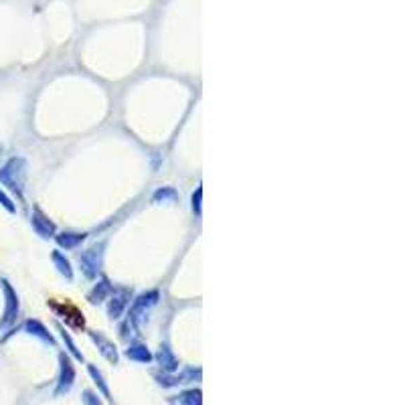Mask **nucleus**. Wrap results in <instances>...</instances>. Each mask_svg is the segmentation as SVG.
Masks as SVG:
<instances>
[{
    "mask_svg": "<svg viewBox=\"0 0 405 405\" xmlns=\"http://www.w3.org/2000/svg\"><path fill=\"white\" fill-rule=\"evenodd\" d=\"M25 180H27V160L22 157H13L0 168V182L17 194H22Z\"/></svg>",
    "mask_w": 405,
    "mask_h": 405,
    "instance_id": "1",
    "label": "nucleus"
},
{
    "mask_svg": "<svg viewBox=\"0 0 405 405\" xmlns=\"http://www.w3.org/2000/svg\"><path fill=\"white\" fill-rule=\"evenodd\" d=\"M104 247H106L104 244L91 247V249H88V251H84V253H81V258H79L81 270H84L86 278H89V280L98 278V274H100V270H102V262H104Z\"/></svg>",
    "mask_w": 405,
    "mask_h": 405,
    "instance_id": "2",
    "label": "nucleus"
},
{
    "mask_svg": "<svg viewBox=\"0 0 405 405\" xmlns=\"http://www.w3.org/2000/svg\"><path fill=\"white\" fill-rule=\"evenodd\" d=\"M159 300V290H148V292L140 294L138 298L132 302V306H130V320H132V322H138L142 317H146V312H148L152 306H157Z\"/></svg>",
    "mask_w": 405,
    "mask_h": 405,
    "instance_id": "3",
    "label": "nucleus"
},
{
    "mask_svg": "<svg viewBox=\"0 0 405 405\" xmlns=\"http://www.w3.org/2000/svg\"><path fill=\"white\" fill-rule=\"evenodd\" d=\"M2 290H4V317L0 320V326H8V324H13L18 317V296L17 292L13 290V286L6 282V280H2Z\"/></svg>",
    "mask_w": 405,
    "mask_h": 405,
    "instance_id": "4",
    "label": "nucleus"
},
{
    "mask_svg": "<svg viewBox=\"0 0 405 405\" xmlns=\"http://www.w3.org/2000/svg\"><path fill=\"white\" fill-rule=\"evenodd\" d=\"M130 304V290L126 288H118L112 290L109 294V302H107V317L109 318H120L126 310V306Z\"/></svg>",
    "mask_w": 405,
    "mask_h": 405,
    "instance_id": "5",
    "label": "nucleus"
},
{
    "mask_svg": "<svg viewBox=\"0 0 405 405\" xmlns=\"http://www.w3.org/2000/svg\"><path fill=\"white\" fill-rule=\"evenodd\" d=\"M31 223H33V230H35L36 235H41V237H45V239L55 235V223L45 215V213L41 211V209H35V211H33Z\"/></svg>",
    "mask_w": 405,
    "mask_h": 405,
    "instance_id": "6",
    "label": "nucleus"
},
{
    "mask_svg": "<svg viewBox=\"0 0 405 405\" xmlns=\"http://www.w3.org/2000/svg\"><path fill=\"white\" fill-rule=\"evenodd\" d=\"M112 284H109V280L107 278H102L100 282L93 286V290L89 292V302L91 304H98V302H104L106 298H109V294H112Z\"/></svg>",
    "mask_w": 405,
    "mask_h": 405,
    "instance_id": "7",
    "label": "nucleus"
},
{
    "mask_svg": "<svg viewBox=\"0 0 405 405\" xmlns=\"http://www.w3.org/2000/svg\"><path fill=\"white\" fill-rule=\"evenodd\" d=\"M55 239H57L59 247H65V249H75V247L79 246V244L86 239V233H71V231H65V233H59Z\"/></svg>",
    "mask_w": 405,
    "mask_h": 405,
    "instance_id": "8",
    "label": "nucleus"
},
{
    "mask_svg": "<svg viewBox=\"0 0 405 405\" xmlns=\"http://www.w3.org/2000/svg\"><path fill=\"white\" fill-rule=\"evenodd\" d=\"M51 258H53V264L57 267V272L63 276V278H67V280H73V267H71L69 260L59 251V249H55L53 253H51Z\"/></svg>",
    "mask_w": 405,
    "mask_h": 405,
    "instance_id": "9",
    "label": "nucleus"
},
{
    "mask_svg": "<svg viewBox=\"0 0 405 405\" xmlns=\"http://www.w3.org/2000/svg\"><path fill=\"white\" fill-rule=\"evenodd\" d=\"M25 328L31 333V335L41 336V338H45V340H51V335L45 331V326L39 322V320H27V324H25Z\"/></svg>",
    "mask_w": 405,
    "mask_h": 405,
    "instance_id": "10",
    "label": "nucleus"
},
{
    "mask_svg": "<svg viewBox=\"0 0 405 405\" xmlns=\"http://www.w3.org/2000/svg\"><path fill=\"white\" fill-rule=\"evenodd\" d=\"M176 193L175 189H171V187H164V189H159L157 193H154V203H166V201H175Z\"/></svg>",
    "mask_w": 405,
    "mask_h": 405,
    "instance_id": "11",
    "label": "nucleus"
},
{
    "mask_svg": "<svg viewBox=\"0 0 405 405\" xmlns=\"http://www.w3.org/2000/svg\"><path fill=\"white\" fill-rule=\"evenodd\" d=\"M91 336H93V340H95V343H100V345H102V351L106 352V354L109 357V359H112V361H116V351H114V347H112V345L107 343L106 338H104L102 335H98V333H91Z\"/></svg>",
    "mask_w": 405,
    "mask_h": 405,
    "instance_id": "12",
    "label": "nucleus"
},
{
    "mask_svg": "<svg viewBox=\"0 0 405 405\" xmlns=\"http://www.w3.org/2000/svg\"><path fill=\"white\" fill-rule=\"evenodd\" d=\"M0 205L6 209L8 213H17V207H15V203H13V199L8 197V194L4 193L2 189H0Z\"/></svg>",
    "mask_w": 405,
    "mask_h": 405,
    "instance_id": "13",
    "label": "nucleus"
},
{
    "mask_svg": "<svg viewBox=\"0 0 405 405\" xmlns=\"http://www.w3.org/2000/svg\"><path fill=\"white\" fill-rule=\"evenodd\" d=\"M128 354H130V357H136V359H144V361H148V359H150V354H148V351H146L142 345L132 347V349L128 351Z\"/></svg>",
    "mask_w": 405,
    "mask_h": 405,
    "instance_id": "14",
    "label": "nucleus"
},
{
    "mask_svg": "<svg viewBox=\"0 0 405 405\" xmlns=\"http://www.w3.org/2000/svg\"><path fill=\"white\" fill-rule=\"evenodd\" d=\"M201 199H203V189L199 187L193 193V211L197 217H201Z\"/></svg>",
    "mask_w": 405,
    "mask_h": 405,
    "instance_id": "15",
    "label": "nucleus"
},
{
    "mask_svg": "<svg viewBox=\"0 0 405 405\" xmlns=\"http://www.w3.org/2000/svg\"><path fill=\"white\" fill-rule=\"evenodd\" d=\"M59 333H61V336H63V340L67 343V347H69V351H71V352H75V354H77V357L81 359V354L77 352V349H75V345H73V340H71L69 333H67V331H65V328H63L61 324H59Z\"/></svg>",
    "mask_w": 405,
    "mask_h": 405,
    "instance_id": "16",
    "label": "nucleus"
}]
</instances>
